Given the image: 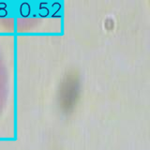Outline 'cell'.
I'll return each mask as SVG.
<instances>
[{"mask_svg":"<svg viewBox=\"0 0 150 150\" xmlns=\"http://www.w3.org/2000/svg\"><path fill=\"white\" fill-rule=\"evenodd\" d=\"M31 12V5L28 2H23L20 6V14L23 17H28Z\"/></svg>","mask_w":150,"mask_h":150,"instance_id":"obj_1","label":"cell"},{"mask_svg":"<svg viewBox=\"0 0 150 150\" xmlns=\"http://www.w3.org/2000/svg\"><path fill=\"white\" fill-rule=\"evenodd\" d=\"M50 14V8L47 7V3H40L39 7V15L40 17H47Z\"/></svg>","mask_w":150,"mask_h":150,"instance_id":"obj_2","label":"cell"}]
</instances>
